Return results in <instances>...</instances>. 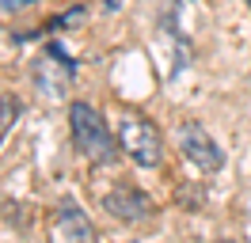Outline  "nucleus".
Instances as JSON below:
<instances>
[{"label": "nucleus", "mask_w": 251, "mask_h": 243, "mask_svg": "<svg viewBox=\"0 0 251 243\" xmlns=\"http://www.w3.org/2000/svg\"><path fill=\"white\" fill-rule=\"evenodd\" d=\"M69 129H73V145L84 160L92 164H110L114 160V137H110L107 122L99 118V110L88 103L69 106Z\"/></svg>", "instance_id": "f257e3e1"}, {"label": "nucleus", "mask_w": 251, "mask_h": 243, "mask_svg": "<svg viewBox=\"0 0 251 243\" xmlns=\"http://www.w3.org/2000/svg\"><path fill=\"white\" fill-rule=\"evenodd\" d=\"M118 145L137 167H160V160H164L160 129L137 110H122V118H118Z\"/></svg>", "instance_id": "f03ea898"}, {"label": "nucleus", "mask_w": 251, "mask_h": 243, "mask_svg": "<svg viewBox=\"0 0 251 243\" xmlns=\"http://www.w3.org/2000/svg\"><path fill=\"white\" fill-rule=\"evenodd\" d=\"M175 141H179V152H183L198 171H221V167H225V148L209 137V129H205L202 122H179Z\"/></svg>", "instance_id": "7ed1b4c3"}, {"label": "nucleus", "mask_w": 251, "mask_h": 243, "mask_svg": "<svg viewBox=\"0 0 251 243\" xmlns=\"http://www.w3.org/2000/svg\"><path fill=\"white\" fill-rule=\"evenodd\" d=\"M103 209L114 217V220H126V224H145L152 217V197L137 190V186H114L107 197H103Z\"/></svg>", "instance_id": "20e7f679"}, {"label": "nucleus", "mask_w": 251, "mask_h": 243, "mask_svg": "<svg viewBox=\"0 0 251 243\" xmlns=\"http://www.w3.org/2000/svg\"><path fill=\"white\" fill-rule=\"evenodd\" d=\"M53 240L57 243H95V228L88 220V213L80 209L76 201H69V197L53 209Z\"/></svg>", "instance_id": "39448f33"}, {"label": "nucleus", "mask_w": 251, "mask_h": 243, "mask_svg": "<svg viewBox=\"0 0 251 243\" xmlns=\"http://www.w3.org/2000/svg\"><path fill=\"white\" fill-rule=\"evenodd\" d=\"M16 118H19V103L16 99H4V103H0V145H4V137L12 133Z\"/></svg>", "instance_id": "423d86ee"}, {"label": "nucleus", "mask_w": 251, "mask_h": 243, "mask_svg": "<svg viewBox=\"0 0 251 243\" xmlns=\"http://www.w3.org/2000/svg\"><path fill=\"white\" fill-rule=\"evenodd\" d=\"M80 15H84V8H80V4H76V8H73V12H65V15H53V19H50V23H46V30H57V27H69V23H76Z\"/></svg>", "instance_id": "0eeeda50"}, {"label": "nucleus", "mask_w": 251, "mask_h": 243, "mask_svg": "<svg viewBox=\"0 0 251 243\" xmlns=\"http://www.w3.org/2000/svg\"><path fill=\"white\" fill-rule=\"evenodd\" d=\"M34 0H0V12H19V8H31Z\"/></svg>", "instance_id": "6e6552de"}, {"label": "nucleus", "mask_w": 251, "mask_h": 243, "mask_svg": "<svg viewBox=\"0 0 251 243\" xmlns=\"http://www.w3.org/2000/svg\"><path fill=\"white\" fill-rule=\"evenodd\" d=\"M248 12H251V0H248Z\"/></svg>", "instance_id": "1a4fd4ad"}]
</instances>
